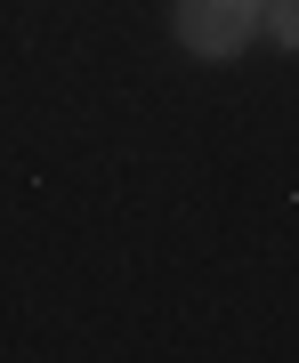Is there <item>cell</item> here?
I'll use <instances>...</instances> for the list:
<instances>
[{"label": "cell", "mask_w": 299, "mask_h": 363, "mask_svg": "<svg viewBox=\"0 0 299 363\" xmlns=\"http://www.w3.org/2000/svg\"><path fill=\"white\" fill-rule=\"evenodd\" d=\"M259 33L275 40V49H291V57H299V0H267V16H259Z\"/></svg>", "instance_id": "2"}, {"label": "cell", "mask_w": 299, "mask_h": 363, "mask_svg": "<svg viewBox=\"0 0 299 363\" xmlns=\"http://www.w3.org/2000/svg\"><path fill=\"white\" fill-rule=\"evenodd\" d=\"M259 16H267V0H178L170 9V33H178L186 57L227 65V57H243L259 40Z\"/></svg>", "instance_id": "1"}]
</instances>
